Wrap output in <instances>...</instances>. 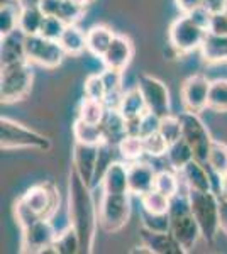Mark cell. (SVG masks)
Wrapping results in <instances>:
<instances>
[{
	"mask_svg": "<svg viewBox=\"0 0 227 254\" xmlns=\"http://www.w3.org/2000/svg\"><path fill=\"white\" fill-rule=\"evenodd\" d=\"M88 183L83 182L76 170L72 166L68 178V217L70 225L78 232L81 243V253H92L95 234L98 225V208Z\"/></svg>",
	"mask_w": 227,
	"mask_h": 254,
	"instance_id": "1",
	"label": "cell"
},
{
	"mask_svg": "<svg viewBox=\"0 0 227 254\" xmlns=\"http://www.w3.org/2000/svg\"><path fill=\"white\" fill-rule=\"evenodd\" d=\"M60 208V191L53 182H39L27 188L14 205L15 220L20 229L36 220L51 219Z\"/></svg>",
	"mask_w": 227,
	"mask_h": 254,
	"instance_id": "2",
	"label": "cell"
},
{
	"mask_svg": "<svg viewBox=\"0 0 227 254\" xmlns=\"http://www.w3.org/2000/svg\"><path fill=\"white\" fill-rule=\"evenodd\" d=\"M188 202L192 214L202 231V239L214 244L221 231V198L212 190H188Z\"/></svg>",
	"mask_w": 227,
	"mask_h": 254,
	"instance_id": "3",
	"label": "cell"
},
{
	"mask_svg": "<svg viewBox=\"0 0 227 254\" xmlns=\"http://www.w3.org/2000/svg\"><path fill=\"white\" fill-rule=\"evenodd\" d=\"M34 71L31 61L19 60L9 64H2L0 73V98L2 104H15L24 100L32 88Z\"/></svg>",
	"mask_w": 227,
	"mask_h": 254,
	"instance_id": "4",
	"label": "cell"
},
{
	"mask_svg": "<svg viewBox=\"0 0 227 254\" xmlns=\"http://www.w3.org/2000/svg\"><path fill=\"white\" fill-rule=\"evenodd\" d=\"M168 214H170V232L183 246L185 251L190 253L199 243V239L202 237V231L192 214V208H190L188 193H178L173 196Z\"/></svg>",
	"mask_w": 227,
	"mask_h": 254,
	"instance_id": "5",
	"label": "cell"
},
{
	"mask_svg": "<svg viewBox=\"0 0 227 254\" xmlns=\"http://www.w3.org/2000/svg\"><path fill=\"white\" fill-rule=\"evenodd\" d=\"M0 147L2 149H36L49 151L51 139L31 127L12 121L9 117L0 119Z\"/></svg>",
	"mask_w": 227,
	"mask_h": 254,
	"instance_id": "6",
	"label": "cell"
},
{
	"mask_svg": "<svg viewBox=\"0 0 227 254\" xmlns=\"http://www.w3.org/2000/svg\"><path fill=\"white\" fill-rule=\"evenodd\" d=\"M205 34H207V27L197 22L190 14H181L171 22L168 29V41L178 55H188L195 49H200Z\"/></svg>",
	"mask_w": 227,
	"mask_h": 254,
	"instance_id": "7",
	"label": "cell"
},
{
	"mask_svg": "<svg viewBox=\"0 0 227 254\" xmlns=\"http://www.w3.org/2000/svg\"><path fill=\"white\" fill-rule=\"evenodd\" d=\"M131 217V193H104L98 207V225L107 234L119 232Z\"/></svg>",
	"mask_w": 227,
	"mask_h": 254,
	"instance_id": "8",
	"label": "cell"
},
{
	"mask_svg": "<svg viewBox=\"0 0 227 254\" xmlns=\"http://www.w3.org/2000/svg\"><path fill=\"white\" fill-rule=\"evenodd\" d=\"M180 121H181V137L192 147L193 156H195L197 161L207 165L209 151L214 142L207 126L199 117V114L187 112V110L183 114H180Z\"/></svg>",
	"mask_w": 227,
	"mask_h": 254,
	"instance_id": "9",
	"label": "cell"
},
{
	"mask_svg": "<svg viewBox=\"0 0 227 254\" xmlns=\"http://www.w3.org/2000/svg\"><path fill=\"white\" fill-rule=\"evenodd\" d=\"M67 53L58 41L48 39L41 34L26 36V58L38 66L55 69L63 63Z\"/></svg>",
	"mask_w": 227,
	"mask_h": 254,
	"instance_id": "10",
	"label": "cell"
},
{
	"mask_svg": "<svg viewBox=\"0 0 227 254\" xmlns=\"http://www.w3.org/2000/svg\"><path fill=\"white\" fill-rule=\"evenodd\" d=\"M20 253H56L55 239L58 236L51 219L36 220V222L20 229Z\"/></svg>",
	"mask_w": 227,
	"mask_h": 254,
	"instance_id": "11",
	"label": "cell"
},
{
	"mask_svg": "<svg viewBox=\"0 0 227 254\" xmlns=\"http://www.w3.org/2000/svg\"><path fill=\"white\" fill-rule=\"evenodd\" d=\"M138 88L141 90L144 102H146V107L150 112L156 114L158 117H164L170 114V90L159 78L148 75V73H143L138 78Z\"/></svg>",
	"mask_w": 227,
	"mask_h": 254,
	"instance_id": "12",
	"label": "cell"
},
{
	"mask_svg": "<svg viewBox=\"0 0 227 254\" xmlns=\"http://www.w3.org/2000/svg\"><path fill=\"white\" fill-rule=\"evenodd\" d=\"M209 92H210V81L207 76L200 75H192L181 85V104L187 112L200 114L202 110L209 109Z\"/></svg>",
	"mask_w": 227,
	"mask_h": 254,
	"instance_id": "13",
	"label": "cell"
},
{
	"mask_svg": "<svg viewBox=\"0 0 227 254\" xmlns=\"http://www.w3.org/2000/svg\"><path fill=\"white\" fill-rule=\"evenodd\" d=\"M100 151L102 146L95 144L75 142V146H73V168L90 187L93 185L95 173H97L98 168V159H100Z\"/></svg>",
	"mask_w": 227,
	"mask_h": 254,
	"instance_id": "14",
	"label": "cell"
},
{
	"mask_svg": "<svg viewBox=\"0 0 227 254\" xmlns=\"http://www.w3.org/2000/svg\"><path fill=\"white\" fill-rule=\"evenodd\" d=\"M139 237H141V244L144 251L152 254H185V248L181 246L176 237L168 232H154L150 229L141 227L139 231Z\"/></svg>",
	"mask_w": 227,
	"mask_h": 254,
	"instance_id": "15",
	"label": "cell"
},
{
	"mask_svg": "<svg viewBox=\"0 0 227 254\" xmlns=\"http://www.w3.org/2000/svg\"><path fill=\"white\" fill-rule=\"evenodd\" d=\"M133 58H134V43L127 36L115 34L112 44H110L107 53L100 60L105 68L126 71V68L131 64Z\"/></svg>",
	"mask_w": 227,
	"mask_h": 254,
	"instance_id": "16",
	"label": "cell"
},
{
	"mask_svg": "<svg viewBox=\"0 0 227 254\" xmlns=\"http://www.w3.org/2000/svg\"><path fill=\"white\" fill-rule=\"evenodd\" d=\"M154 168L148 163L133 161L131 165H127V178H129V193L136 196H143L150 190L154 188V180H156Z\"/></svg>",
	"mask_w": 227,
	"mask_h": 254,
	"instance_id": "17",
	"label": "cell"
},
{
	"mask_svg": "<svg viewBox=\"0 0 227 254\" xmlns=\"http://www.w3.org/2000/svg\"><path fill=\"white\" fill-rule=\"evenodd\" d=\"M26 32L22 29H14L9 34L2 36V46H0V60L2 64H9L26 58Z\"/></svg>",
	"mask_w": 227,
	"mask_h": 254,
	"instance_id": "18",
	"label": "cell"
},
{
	"mask_svg": "<svg viewBox=\"0 0 227 254\" xmlns=\"http://www.w3.org/2000/svg\"><path fill=\"white\" fill-rule=\"evenodd\" d=\"M102 190L104 193H127L129 191L127 165L121 161L109 163L102 175Z\"/></svg>",
	"mask_w": 227,
	"mask_h": 254,
	"instance_id": "19",
	"label": "cell"
},
{
	"mask_svg": "<svg viewBox=\"0 0 227 254\" xmlns=\"http://www.w3.org/2000/svg\"><path fill=\"white\" fill-rule=\"evenodd\" d=\"M209 168L204 163L192 159L183 170L180 171V176L183 180L187 190H200V191H209L212 190V178L209 175Z\"/></svg>",
	"mask_w": 227,
	"mask_h": 254,
	"instance_id": "20",
	"label": "cell"
},
{
	"mask_svg": "<svg viewBox=\"0 0 227 254\" xmlns=\"http://www.w3.org/2000/svg\"><path fill=\"white\" fill-rule=\"evenodd\" d=\"M115 32L109 26L104 24H95L86 31V51L95 58H102L107 53V49L112 44Z\"/></svg>",
	"mask_w": 227,
	"mask_h": 254,
	"instance_id": "21",
	"label": "cell"
},
{
	"mask_svg": "<svg viewBox=\"0 0 227 254\" xmlns=\"http://www.w3.org/2000/svg\"><path fill=\"white\" fill-rule=\"evenodd\" d=\"M202 60L209 64H217L227 61V36L214 34L207 31L200 44Z\"/></svg>",
	"mask_w": 227,
	"mask_h": 254,
	"instance_id": "22",
	"label": "cell"
},
{
	"mask_svg": "<svg viewBox=\"0 0 227 254\" xmlns=\"http://www.w3.org/2000/svg\"><path fill=\"white\" fill-rule=\"evenodd\" d=\"M100 126L102 130H104V144L107 146H117L127 136L126 119L121 116L117 109H107V114Z\"/></svg>",
	"mask_w": 227,
	"mask_h": 254,
	"instance_id": "23",
	"label": "cell"
},
{
	"mask_svg": "<svg viewBox=\"0 0 227 254\" xmlns=\"http://www.w3.org/2000/svg\"><path fill=\"white\" fill-rule=\"evenodd\" d=\"M58 43L68 56H81L86 51V32L81 31L76 24H68Z\"/></svg>",
	"mask_w": 227,
	"mask_h": 254,
	"instance_id": "24",
	"label": "cell"
},
{
	"mask_svg": "<svg viewBox=\"0 0 227 254\" xmlns=\"http://www.w3.org/2000/svg\"><path fill=\"white\" fill-rule=\"evenodd\" d=\"M117 110L121 112V116L126 119V121L138 119V117H141L144 112H148L146 102H144V97H143L141 90L138 88V85H136L134 88L127 90V92H124L121 105H119Z\"/></svg>",
	"mask_w": 227,
	"mask_h": 254,
	"instance_id": "25",
	"label": "cell"
},
{
	"mask_svg": "<svg viewBox=\"0 0 227 254\" xmlns=\"http://www.w3.org/2000/svg\"><path fill=\"white\" fill-rule=\"evenodd\" d=\"M73 137H75V142H81V144L102 146L105 142L102 126L90 124V122L81 121L80 117H76L73 122Z\"/></svg>",
	"mask_w": 227,
	"mask_h": 254,
	"instance_id": "26",
	"label": "cell"
},
{
	"mask_svg": "<svg viewBox=\"0 0 227 254\" xmlns=\"http://www.w3.org/2000/svg\"><path fill=\"white\" fill-rule=\"evenodd\" d=\"M166 159L168 163H170L171 170L173 171H180L183 170L185 166L188 165L192 159H195L193 156V151L192 147L187 141H185L183 137H180L178 141L171 142L170 146H168V151H166Z\"/></svg>",
	"mask_w": 227,
	"mask_h": 254,
	"instance_id": "27",
	"label": "cell"
},
{
	"mask_svg": "<svg viewBox=\"0 0 227 254\" xmlns=\"http://www.w3.org/2000/svg\"><path fill=\"white\" fill-rule=\"evenodd\" d=\"M22 9L19 0H0V34H9L17 29Z\"/></svg>",
	"mask_w": 227,
	"mask_h": 254,
	"instance_id": "28",
	"label": "cell"
},
{
	"mask_svg": "<svg viewBox=\"0 0 227 254\" xmlns=\"http://www.w3.org/2000/svg\"><path fill=\"white\" fill-rule=\"evenodd\" d=\"M107 114V107L104 102L100 100H93V98L83 97L78 105V116L81 121L90 122V124H102Z\"/></svg>",
	"mask_w": 227,
	"mask_h": 254,
	"instance_id": "29",
	"label": "cell"
},
{
	"mask_svg": "<svg viewBox=\"0 0 227 254\" xmlns=\"http://www.w3.org/2000/svg\"><path fill=\"white\" fill-rule=\"evenodd\" d=\"M44 17H46V14L41 10V7H24L20 12L19 29H22L27 36L39 34Z\"/></svg>",
	"mask_w": 227,
	"mask_h": 254,
	"instance_id": "30",
	"label": "cell"
},
{
	"mask_svg": "<svg viewBox=\"0 0 227 254\" xmlns=\"http://www.w3.org/2000/svg\"><path fill=\"white\" fill-rule=\"evenodd\" d=\"M55 249L56 254H76L81 251V243L78 232L72 225H68L65 231L58 232L56 239H55Z\"/></svg>",
	"mask_w": 227,
	"mask_h": 254,
	"instance_id": "31",
	"label": "cell"
},
{
	"mask_svg": "<svg viewBox=\"0 0 227 254\" xmlns=\"http://www.w3.org/2000/svg\"><path fill=\"white\" fill-rule=\"evenodd\" d=\"M210 171L214 175H217V178L221 175L227 173V144L221 141H214L209 151V159L207 165Z\"/></svg>",
	"mask_w": 227,
	"mask_h": 254,
	"instance_id": "32",
	"label": "cell"
},
{
	"mask_svg": "<svg viewBox=\"0 0 227 254\" xmlns=\"http://www.w3.org/2000/svg\"><path fill=\"white\" fill-rule=\"evenodd\" d=\"M141 198V205L144 210L151 212V214H168L171 207V198L166 195H163L158 190H150L148 193H144Z\"/></svg>",
	"mask_w": 227,
	"mask_h": 254,
	"instance_id": "33",
	"label": "cell"
},
{
	"mask_svg": "<svg viewBox=\"0 0 227 254\" xmlns=\"http://www.w3.org/2000/svg\"><path fill=\"white\" fill-rule=\"evenodd\" d=\"M209 109L219 114H227V80L210 81Z\"/></svg>",
	"mask_w": 227,
	"mask_h": 254,
	"instance_id": "34",
	"label": "cell"
},
{
	"mask_svg": "<svg viewBox=\"0 0 227 254\" xmlns=\"http://www.w3.org/2000/svg\"><path fill=\"white\" fill-rule=\"evenodd\" d=\"M117 149L121 153V156L126 161H139L144 154V144L141 136H126L121 142L117 144Z\"/></svg>",
	"mask_w": 227,
	"mask_h": 254,
	"instance_id": "35",
	"label": "cell"
},
{
	"mask_svg": "<svg viewBox=\"0 0 227 254\" xmlns=\"http://www.w3.org/2000/svg\"><path fill=\"white\" fill-rule=\"evenodd\" d=\"M154 190L161 191L163 195L173 198L175 195L180 193V180L173 171L163 170L156 173V180H154Z\"/></svg>",
	"mask_w": 227,
	"mask_h": 254,
	"instance_id": "36",
	"label": "cell"
},
{
	"mask_svg": "<svg viewBox=\"0 0 227 254\" xmlns=\"http://www.w3.org/2000/svg\"><path fill=\"white\" fill-rule=\"evenodd\" d=\"M159 132H161V136H163L168 141V144L178 141V139L181 137V121H180V116H171V114H168V116L161 117V121H159Z\"/></svg>",
	"mask_w": 227,
	"mask_h": 254,
	"instance_id": "37",
	"label": "cell"
},
{
	"mask_svg": "<svg viewBox=\"0 0 227 254\" xmlns=\"http://www.w3.org/2000/svg\"><path fill=\"white\" fill-rule=\"evenodd\" d=\"M143 144H144V153H146L148 156H152V158L166 156L168 146H170L166 139L161 136L159 130L150 134V136H144Z\"/></svg>",
	"mask_w": 227,
	"mask_h": 254,
	"instance_id": "38",
	"label": "cell"
},
{
	"mask_svg": "<svg viewBox=\"0 0 227 254\" xmlns=\"http://www.w3.org/2000/svg\"><path fill=\"white\" fill-rule=\"evenodd\" d=\"M83 95L93 98V100L105 102L107 90H105L104 78H102V73H92V75L86 76L83 83Z\"/></svg>",
	"mask_w": 227,
	"mask_h": 254,
	"instance_id": "39",
	"label": "cell"
},
{
	"mask_svg": "<svg viewBox=\"0 0 227 254\" xmlns=\"http://www.w3.org/2000/svg\"><path fill=\"white\" fill-rule=\"evenodd\" d=\"M143 227L154 232H168L170 231V214H151L148 210H141Z\"/></svg>",
	"mask_w": 227,
	"mask_h": 254,
	"instance_id": "40",
	"label": "cell"
},
{
	"mask_svg": "<svg viewBox=\"0 0 227 254\" xmlns=\"http://www.w3.org/2000/svg\"><path fill=\"white\" fill-rule=\"evenodd\" d=\"M67 26L68 24L65 22L63 19L58 17V15H46L43 20V26H41L39 34L48 39L58 41L61 38V34H63V31L67 29Z\"/></svg>",
	"mask_w": 227,
	"mask_h": 254,
	"instance_id": "41",
	"label": "cell"
},
{
	"mask_svg": "<svg viewBox=\"0 0 227 254\" xmlns=\"http://www.w3.org/2000/svg\"><path fill=\"white\" fill-rule=\"evenodd\" d=\"M85 14V7L80 3L73 2V0H63L61 7L58 10V17L63 19L67 24H76L81 19V15Z\"/></svg>",
	"mask_w": 227,
	"mask_h": 254,
	"instance_id": "42",
	"label": "cell"
},
{
	"mask_svg": "<svg viewBox=\"0 0 227 254\" xmlns=\"http://www.w3.org/2000/svg\"><path fill=\"white\" fill-rule=\"evenodd\" d=\"M159 121L161 117H158L156 114L152 112H144L143 117H141V122H139V136L144 137V136H150V134L156 132L159 130Z\"/></svg>",
	"mask_w": 227,
	"mask_h": 254,
	"instance_id": "43",
	"label": "cell"
},
{
	"mask_svg": "<svg viewBox=\"0 0 227 254\" xmlns=\"http://www.w3.org/2000/svg\"><path fill=\"white\" fill-rule=\"evenodd\" d=\"M209 31L214 34L227 36V12H219V14L210 15Z\"/></svg>",
	"mask_w": 227,
	"mask_h": 254,
	"instance_id": "44",
	"label": "cell"
},
{
	"mask_svg": "<svg viewBox=\"0 0 227 254\" xmlns=\"http://www.w3.org/2000/svg\"><path fill=\"white\" fill-rule=\"evenodd\" d=\"M202 7H205L210 14L227 12V0H202Z\"/></svg>",
	"mask_w": 227,
	"mask_h": 254,
	"instance_id": "45",
	"label": "cell"
},
{
	"mask_svg": "<svg viewBox=\"0 0 227 254\" xmlns=\"http://www.w3.org/2000/svg\"><path fill=\"white\" fill-rule=\"evenodd\" d=\"M175 3L181 14H192L202 7V0H175Z\"/></svg>",
	"mask_w": 227,
	"mask_h": 254,
	"instance_id": "46",
	"label": "cell"
},
{
	"mask_svg": "<svg viewBox=\"0 0 227 254\" xmlns=\"http://www.w3.org/2000/svg\"><path fill=\"white\" fill-rule=\"evenodd\" d=\"M63 0H41L39 7L46 15H56Z\"/></svg>",
	"mask_w": 227,
	"mask_h": 254,
	"instance_id": "47",
	"label": "cell"
},
{
	"mask_svg": "<svg viewBox=\"0 0 227 254\" xmlns=\"http://www.w3.org/2000/svg\"><path fill=\"white\" fill-rule=\"evenodd\" d=\"M219 198L227 202V173L219 176Z\"/></svg>",
	"mask_w": 227,
	"mask_h": 254,
	"instance_id": "48",
	"label": "cell"
},
{
	"mask_svg": "<svg viewBox=\"0 0 227 254\" xmlns=\"http://www.w3.org/2000/svg\"><path fill=\"white\" fill-rule=\"evenodd\" d=\"M221 227L227 234V202L221 200Z\"/></svg>",
	"mask_w": 227,
	"mask_h": 254,
	"instance_id": "49",
	"label": "cell"
},
{
	"mask_svg": "<svg viewBox=\"0 0 227 254\" xmlns=\"http://www.w3.org/2000/svg\"><path fill=\"white\" fill-rule=\"evenodd\" d=\"M22 7H39L41 0H19Z\"/></svg>",
	"mask_w": 227,
	"mask_h": 254,
	"instance_id": "50",
	"label": "cell"
},
{
	"mask_svg": "<svg viewBox=\"0 0 227 254\" xmlns=\"http://www.w3.org/2000/svg\"><path fill=\"white\" fill-rule=\"evenodd\" d=\"M73 2H76V3H80V5L86 7V5H88L90 2H93V0H73Z\"/></svg>",
	"mask_w": 227,
	"mask_h": 254,
	"instance_id": "51",
	"label": "cell"
}]
</instances>
